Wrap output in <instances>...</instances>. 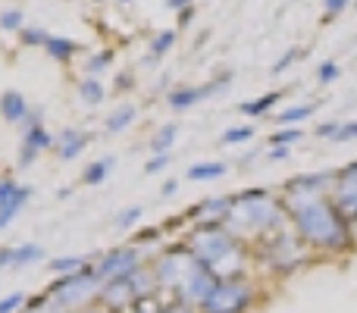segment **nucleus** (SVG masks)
Here are the masks:
<instances>
[{
  "label": "nucleus",
  "mask_w": 357,
  "mask_h": 313,
  "mask_svg": "<svg viewBox=\"0 0 357 313\" xmlns=\"http://www.w3.org/2000/svg\"><path fill=\"white\" fill-rule=\"evenodd\" d=\"M282 207L289 216V226L310 251L342 254L351 251V229L339 213L329 194H301V191H282Z\"/></svg>",
  "instance_id": "obj_1"
},
{
  "label": "nucleus",
  "mask_w": 357,
  "mask_h": 313,
  "mask_svg": "<svg viewBox=\"0 0 357 313\" xmlns=\"http://www.w3.org/2000/svg\"><path fill=\"white\" fill-rule=\"evenodd\" d=\"M191 257L216 273V279H248V245L226 229V222H195L185 235Z\"/></svg>",
  "instance_id": "obj_2"
},
{
  "label": "nucleus",
  "mask_w": 357,
  "mask_h": 313,
  "mask_svg": "<svg viewBox=\"0 0 357 313\" xmlns=\"http://www.w3.org/2000/svg\"><path fill=\"white\" fill-rule=\"evenodd\" d=\"M226 229L232 235H238L245 245L282 232V229H289L282 197H276L266 188L238 191V194H232V210L226 216Z\"/></svg>",
  "instance_id": "obj_3"
},
{
  "label": "nucleus",
  "mask_w": 357,
  "mask_h": 313,
  "mask_svg": "<svg viewBox=\"0 0 357 313\" xmlns=\"http://www.w3.org/2000/svg\"><path fill=\"white\" fill-rule=\"evenodd\" d=\"M100 279L94 273V264L82 266L79 273H69V276H56L47 285V313H75L98 304L100 295Z\"/></svg>",
  "instance_id": "obj_4"
},
{
  "label": "nucleus",
  "mask_w": 357,
  "mask_h": 313,
  "mask_svg": "<svg viewBox=\"0 0 357 313\" xmlns=\"http://www.w3.org/2000/svg\"><path fill=\"white\" fill-rule=\"evenodd\" d=\"M310 247L298 238L291 229H282L276 235H266V238L254 241V257L266 266L276 276H295L298 270L310 264Z\"/></svg>",
  "instance_id": "obj_5"
},
{
  "label": "nucleus",
  "mask_w": 357,
  "mask_h": 313,
  "mask_svg": "<svg viewBox=\"0 0 357 313\" xmlns=\"http://www.w3.org/2000/svg\"><path fill=\"white\" fill-rule=\"evenodd\" d=\"M257 301V291L248 279H220L213 285L204 304L197 310L201 313H248Z\"/></svg>",
  "instance_id": "obj_6"
},
{
  "label": "nucleus",
  "mask_w": 357,
  "mask_h": 313,
  "mask_svg": "<svg viewBox=\"0 0 357 313\" xmlns=\"http://www.w3.org/2000/svg\"><path fill=\"white\" fill-rule=\"evenodd\" d=\"M191 260H195V257H191V251H188V245H185V241L167 245L154 260H151V270H154L160 291L169 289L176 295V289H178V282H182V276H185V270H188Z\"/></svg>",
  "instance_id": "obj_7"
},
{
  "label": "nucleus",
  "mask_w": 357,
  "mask_h": 313,
  "mask_svg": "<svg viewBox=\"0 0 357 313\" xmlns=\"http://www.w3.org/2000/svg\"><path fill=\"white\" fill-rule=\"evenodd\" d=\"M142 264H148L142 247L126 245V247H110L94 260V273L100 282H116V279H129Z\"/></svg>",
  "instance_id": "obj_8"
},
{
  "label": "nucleus",
  "mask_w": 357,
  "mask_h": 313,
  "mask_svg": "<svg viewBox=\"0 0 357 313\" xmlns=\"http://www.w3.org/2000/svg\"><path fill=\"white\" fill-rule=\"evenodd\" d=\"M54 138L56 135H50L47 125H44V110L35 107L22 125V144H19V160H16L19 169H29L44 151H54Z\"/></svg>",
  "instance_id": "obj_9"
},
{
  "label": "nucleus",
  "mask_w": 357,
  "mask_h": 313,
  "mask_svg": "<svg viewBox=\"0 0 357 313\" xmlns=\"http://www.w3.org/2000/svg\"><path fill=\"white\" fill-rule=\"evenodd\" d=\"M229 85H232V72H220V75H213L210 82H204V85L169 88L167 104L173 107V110H191V107H197L201 100H210V98H216V94H222Z\"/></svg>",
  "instance_id": "obj_10"
},
{
  "label": "nucleus",
  "mask_w": 357,
  "mask_h": 313,
  "mask_svg": "<svg viewBox=\"0 0 357 313\" xmlns=\"http://www.w3.org/2000/svg\"><path fill=\"white\" fill-rule=\"evenodd\" d=\"M216 282H220V279H216L213 270H207L204 264L191 260L188 270H185V276H182V282H178V289H176V298H182V301H188V304H195V307H201L204 298L213 291Z\"/></svg>",
  "instance_id": "obj_11"
},
{
  "label": "nucleus",
  "mask_w": 357,
  "mask_h": 313,
  "mask_svg": "<svg viewBox=\"0 0 357 313\" xmlns=\"http://www.w3.org/2000/svg\"><path fill=\"white\" fill-rule=\"evenodd\" d=\"M335 178L339 172L323 169V172H301V176H291L282 185V191H301V194H333Z\"/></svg>",
  "instance_id": "obj_12"
},
{
  "label": "nucleus",
  "mask_w": 357,
  "mask_h": 313,
  "mask_svg": "<svg viewBox=\"0 0 357 313\" xmlns=\"http://www.w3.org/2000/svg\"><path fill=\"white\" fill-rule=\"evenodd\" d=\"M98 304L107 313H123V310H129L132 304H138V298H135V291H132L129 279H116V282H104V285H100Z\"/></svg>",
  "instance_id": "obj_13"
},
{
  "label": "nucleus",
  "mask_w": 357,
  "mask_h": 313,
  "mask_svg": "<svg viewBox=\"0 0 357 313\" xmlns=\"http://www.w3.org/2000/svg\"><path fill=\"white\" fill-rule=\"evenodd\" d=\"M229 210H232V194H220V197H204L201 204L185 210V220L195 222H226Z\"/></svg>",
  "instance_id": "obj_14"
},
{
  "label": "nucleus",
  "mask_w": 357,
  "mask_h": 313,
  "mask_svg": "<svg viewBox=\"0 0 357 313\" xmlns=\"http://www.w3.org/2000/svg\"><path fill=\"white\" fill-rule=\"evenodd\" d=\"M91 144V132L85 129H75V125H66V129H60V135L54 138V151L60 160H75L82 157V151Z\"/></svg>",
  "instance_id": "obj_15"
},
{
  "label": "nucleus",
  "mask_w": 357,
  "mask_h": 313,
  "mask_svg": "<svg viewBox=\"0 0 357 313\" xmlns=\"http://www.w3.org/2000/svg\"><path fill=\"white\" fill-rule=\"evenodd\" d=\"M29 113H31L29 100H25L19 91H3L0 94V116H3L10 125H25Z\"/></svg>",
  "instance_id": "obj_16"
},
{
  "label": "nucleus",
  "mask_w": 357,
  "mask_h": 313,
  "mask_svg": "<svg viewBox=\"0 0 357 313\" xmlns=\"http://www.w3.org/2000/svg\"><path fill=\"white\" fill-rule=\"evenodd\" d=\"M282 98H285L282 91H266V94H260V98H254V100H241V104L235 107V110H238L241 116L260 119V116H266V113H270Z\"/></svg>",
  "instance_id": "obj_17"
},
{
  "label": "nucleus",
  "mask_w": 357,
  "mask_h": 313,
  "mask_svg": "<svg viewBox=\"0 0 357 313\" xmlns=\"http://www.w3.org/2000/svg\"><path fill=\"white\" fill-rule=\"evenodd\" d=\"M29 197H31V188H29V185H19L16 194H13L10 201L0 204V232H3V229L10 226V222L16 220L19 213H22V207L29 204Z\"/></svg>",
  "instance_id": "obj_18"
},
{
  "label": "nucleus",
  "mask_w": 357,
  "mask_h": 313,
  "mask_svg": "<svg viewBox=\"0 0 357 313\" xmlns=\"http://www.w3.org/2000/svg\"><path fill=\"white\" fill-rule=\"evenodd\" d=\"M44 54H47L50 60H56V63H69L75 54H79V44H75L73 38H66V35H50L47 44H44Z\"/></svg>",
  "instance_id": "obj_19"
},
{
  "label": "nucleus",
  "mask_w": 357,
  "mask_h": 313,
  "mask_svg": "<svg viewBox=\"0 0 357 313\" xmlns=\"http://www.w3.org/2000/svg\"><path fill=\"white\" fill-rule=\"evenodd\" d=\"M138 119V107L135 104H119L116 110L107 116V123H104V129H107V135H119V132H126L132 123Z\"/></svg>",
  "instance_id": "obj_20"
},
{
  "label": "nucleus",
  "mask_w": 357,
  "mask_h": 313,
  "mask_svg": "<svg viewBox=\"0 0 357 313\" xmlns=\"http://www.w3.org/2000/svg\"><path fill=\"white\" fill-rule=\"evenodd\" d=\"M229 172V166L222 160H201V163L188 166V178L191 182H213V178H222Z\"/></svg>",
  "instance_id": "obj_21"
},
{
  "label": "nucleus",
  "mask_w": 357,
  "mask_h": 313,
  "mask_svg": "<svg viewBox=\"0 0 357 313\" xmlns=\"http://www.w3.org/2000/svg\"><path fill=\"white\" fill-rule=\"evenodd\" d=\"M176 138H178V123L160 125V129L151 135L148 151H151V154H169V151H173V144H176Z\"/></svg>",
  "instance_id": "obj_22"
},
{
  "label": "nucleus",
  "mask_w": 357,
  "mask_h": 313,
  "mask_svg": "<svg viewBox=\"0 0 357 313\" xmlns=\"http://www.w3.org/2000/svg\"><path fill=\"white\" fill-rule=\"evenodd\" d=\"M320 104L323 100H310V104H291V107H285L282 113L276 116V123L279 125H298V123H304V119H310L317 110H320Z\"/></svg>",
  "instance_id": "obj_23"
},
{
  "label": "nucleus",
  "mask_w": 357,
  "mask_h": 313,
  "mask_svg": "<svg viewBox=\"0 0 357 313\" xmlns=\"http://www.w3.org/2000/svg\"><path fill=\"white\" fill-rule=\"evenodd\" d=\"M173 44H176V29H163V31H157L154 38H151V44H148V56H144V63H157V60H163V56L173 50Z\"/></svg>",
  "instance_id": "obj_24"
},
{
  "label": "nucleus",
  "mask_w": 357,
  "mask_h": 313,
  "mask_svg": "<svg viewBox=\"0 0 357 313\" xmlns=\"http://www.w3.org/2000/svg\"><path fill=\"white\" fill-rule=\"evenodd\" d=\"M107 98V88L100 79H91V75H85V79L79 82V100L85 107H100Z\"/></svg>",
  "instance_id": "obj_25"
},
{
  "label": "nucleus",
  "mask_w": 357,
  "mask_h": 313,
  "mask_svg": "<svg viewBox=\"0 0 357 313\" xmlns=\"http://www.w3.org/2000/svg\"><path fill=\"white\" fill-rule=\"evenodd\" d=\"M113 166H116V157H100V160H94V163H88L85 172H82V185L107 182V176L113 172Z\"/></svg>",
  "instance_id": "obj_26"
},
{
  "label": "nucleus",
  "mask_w": 357,
  "mask_h": 313,
  "mask_svg": "<svg viewBox=\"0 0 357 313\" xmlns=\"http://www.w3.org/2000/svg\"><path fill=\"white\" fill-rule=\"evenodd\" d=\"M38 260H44V247L35 245V241L13 247V270H19V266H31V264H38Z\"/></svg>",
  "instance_id": "obj_27"
},
{
  "label": "nucleus",
  "mask_w": 357,
  "mask_h": 313,
  "mask_svg": "<svg viewBox=\"0 0 357 313\" xmlns=\"http://www.w3.org/2000/svg\"><path fill=\"white\" fill-rule=\"evenodd\" d=\"M113 66V50H94L91 56H88L85 63V75H91V79H100V75L107 72V69Z\"/></svg>",
  "instance_id": "obj_28"
},
{
  "label": "nucleus",
  "mask_w": 357,
  "mask_h": 313,
  "mask_svg": "<svg viewBox=\"0 0 357 313\" xmlns=\"http://www.w3.org/2000/svg\"><path fill=\"white\" fill-rule=\"evenodd\" d=\"M47 266L56 273V276H69V273H79L82 266H88V260L75 257V254H63V257H50Z\"/></svg>",
  "instance_id": "obj_29"
},
{
  "label": "nucleus",
  "mask_w": 357,
  "mask_h": 313,
  "mask_svg": "<svg viewBox=\"0 0 357 313\" xmlns=\"http://www.w3.org/2000/svg\"><path fill=\"white\" fill-rule=\"evenodd\" d=\"M301 138H304V129H298V125H282L279 132L270 135V148H291V144H298Z\"/></svg>",
  "instance_id": "obj_30"
},
{
  "label": "nucleus",
  "mask_w": 357,
  "mask_h": 313,
  "mask_svg": "<svg viewBox=\"0 0 357 313\" xmlns=\"http://www.w3.org/2000/svg\"><path fill=\"white\" fill-rule=\"evenodd\" d=\"M47 38H50V31L44 29V25H25V29L19 31V41H22V47H41L44 50Z\"/></svg>",
  "instance_id": "obj_31"
},
{
  "label": "nucleus",
  "mask_w": 357,
  "mask_h": 313,
  "mask_svg": "<svg viewBox=\"0 0 357 313\" xmlns=\"http://www.w3.org/2000/svg\"><path fill=\"white\" fill-rule=\"evenodd\" d=\"M254 135H257V129H254V125H229V129L222 132L220 142L232 148V144H245V142H251Z\"/></svg>",
  "instance_id": "obj_32"
},
{
  "label": "nucleus",
  "mask_w": 357,
  "mask_h": 313,
  "mask_svg": "<svg viewBox=\"0 0 357 313\" xmlns=\"http://www.w3.org/2000/svg\"><path fill=\"white\" fill-rule=\"evenodd\" d=\"M142 216H144V207H142V204H132V207L119 210L116 220H113V226H116V229H132V226H138V222H142Z\"/></svg>",
  "instance_id": "obj_33"
},
{
  "label": "nucleus",
  "mask_w": 357,
  "mask_h": 313,
  "mask_svg": "<svg viewBox=\"0 0 357 313\" xmlns=\"http://www.w3.org/2000/svg\"><path fill=\"white\" fill-rule=\"evenodd\" d=\"M304 54H307V50H304V47H289V50H285L282 56H279L276 63H273V75H285V72H289L291 66H295L298 60H301Z\"/></svg>",
  "instance_id": "obj_34"
},
{
  "label": "nucleus",
  "mask_w": 357,
  "mask_h": 313,
  "mask_svg": "<svg viewBox=\"0 0 357 313\" xmlns=\"http://www.w3.org/2000/svg\"><path fill=\"white\" fill-rule=\"evenodd\" d=\"M0 29H3V31H22V29H25V16H22V10L10 6V10L0 13Z\"/></svg>",
  "instance_id": "obj_35"
},
{
  "label": "nucleus",
  "mask_w": 357,
  "mask_h": 313,
  "mask_svg": "<svg viewBox=\"0 0 357 313\" xmlns=\"http://www.w3.org/2000/svg\"><path fill=\"white\" fill-rule=\"evenodd\" d=\"M339 75H342V66L335 60H323L320 66H317V82H320V85H333Z\"/></svg>",
  "instance_id": "obj_36"
},
{
  "label": "nucleus",
  "mask_w": 357,
  "mask_h": 313,
  "mask_svg": "<svg viewBox=\"0 0 357 313\" xmlns=\"http://www.w3.org/2000/svg\"><path fill=\"white\" fill-rule=\"evenodd\" d=\"M157 313H201L195 307V304H188V301H182V298H169V301H160L157 304Z\"/></svg>",
  "instance_id": "obj_37"
},
{
  "label": "nucleus",
  "mask_w": 357,
  "mask_h": 313,
  "mask_svg": "<svg viewBox=\"0 0 357 313\" xmlns=\"http://www.w3.org/2000/svg\"><path fill=\"white\" fill-rule=\"evenodd\" d=\"M160 235H163V229H160V226H154V229H138V232L132 235V245L142 247V251H144V247L154 245V241L160 238Z\"/></svg>",
  "instance_id": "obj_38"
},
{
  "label": "nucleus",
  "mask_w": 357,
  "mask_h": 313,
  "mask_svg": "<svg viewBox=\"0 0 357 313\" xmlns=\"http://www.w3.org/2000/svg\"><path fill=\"white\" fill-rule=\"evenodd\" d=\"M173 163V154H151L148 163H144V172L148 176H157V172H167V166Z\"/></svg>",
  "instance_id": "obj_39"
},
{
  "label": "nucleus",
  "mask_w": 357,
  "mask_h": 313,
  "mask_svg": "<svg viewBox=\"0 0 357 313\" xmlns=\"http://www.w3.org/2000/svg\"><path fill=\"white\" fill-rule=\"evenodd\" d=\"M25 301H29V298H25L22 291H13V295H6L3 301H0V313H19V310H25Z\"/></svg>",
  "instance_id": "obj_40"
},
{
  "label": "nucleus",
  "mask_w": 357,
  "mask_h": 313,
  "mask_svg": "<svg viewBox=\"0 0 357 313\" xmlns=\"http://www.w3.org/2000/svg\"><path fill=\"white\" fill-rule=\"evenodd\" d=\"M335 144H348V142H357V119H348V123H342V129L335 132L333 138Z\"/></svg>",
  "instance_id": "obj_41"
},
{
  "label": "nucleus",
  "mask_w": 357,
  "mask_h": 313,
  "mask_svg": "<svg viewBox=\"0 0 357 313\" xmlns=\"http://www.w3.org/2000/svg\"><path fill=\"white\" fill-rule=\"evenodd\" d=\"M132 88H135V75H132L129 69L113 75V91H116V94H126V91H132Z\"/></svg>",
  "instance_id": "obj_42"
},
{
  "label": "nucleus",
  "mask_w": 357,
  "mask_h": 313,
  "mask_svg": "<svg viewBox=\"0 0 357 313\" xmlns=\"http://www.w3.org/2000/svg\"><path fill=\"white\" fill-rule=\"evenodd\" d=\"M339 129H342L339 119H326V123H320V125L314 129V135H317V138H326V142H333L335 132H339Z\"/></svg>",
  "instance_id": "obj_43"
},
{
  "label": "nucleus",
  "mask_w": 357,
  "mask_h": 313,
  "mask_svg": "<svg viewBox=\"0 0 357 313\" xmlns=\"http://www.w3.org/2000/svg\"><path fill=\"white\" fill-rule=\"evenodd\" d=\"M348 3H351V0H323V16L326 19L342 16V13L348 10Z\"/></svg>",
  "instance_id": "obj_44"
},
{
  "label": "nucleus",
  "mask_w": 357,
  "mask_h": 313,
  "mask_svg": "<svg viewBox=\"0 0 357 313\" xmlns=\"http://www.w3.org/2000/svg\"><path fill=\"white\" fill-rule=\"evenodd\" d=\"M19 191V182H16V176H3L0 178V204L3 201H10L13 194Z\"/></svg>",
  "instance_id": "obj_45"
},
{
  "label": "nucleus",
  "mask_w": 357,
  "mask_h": 313,
  "mask_svg": "<svg viewBox=\"0 0 357 313\" xmlns=\"http://www.w3.org/2000/svg\"><path fill=\"white\" fill-rule=\"evenodd\" d=\"M38 310H47V291H44V295H35V298H29V301H25V313H38Z\"/></svg>",
  "instance_id": "obj_46"
},
{
  "label": "nucleus",
  "mask_w": 357,
  "mask_h": 313,
  "mask_svg": "<svg viewBox=\"0 0 357 313\" xmlns=\"http://www.w3.org/2000/svg\"><path fill=\"white\" fill-rule=\"evenodd\" d=\"M264 157H266V163H282V160L291 157V148H270V151H264Z\"/></svg>",
  "instance_id": "obj_47"
},
{
  "label": "nucleus",
  "mask_w": 357,
  "mask_h": 313,
  "mask_svg": "<svg viewBox=\"0 0 357 313\" xmlns=\"http://www.w3.org/2000/svg\"><path fill=\"white\" fill-rule=\"evenodd\" d=\"M195 22V6H185L182 13H176V29H191Z\"/></svg>",
  "instance_id": "obj_48"
},
{
  "label": "nucleus",
  "mask_w": 357,
  "mask_h": 313,
  "mask_svg": "<svg viewBox=\"0 0 357 313\" xmlns=\"http://www.w3.org/2000/svg\"><path fill=\"white\" fill-rule=\"evenodd\" d=\"M157 304L160 301H138V304H132V307L123 310V313H157Z\"/></svg>",
  "instance_id": "obj_49"
},
{
  "label": "nucleus",
  "mask_w": 357,
  "mask_h": 313,
  "mask_svg": "<svg viewBox=\"0 0 357 313\" xmlns=\"http://www.w3.org/2000/svg\"><path fill=\"white\" fill-rule=\"evenodd\" d=\"M0 270H13V247H0Z\"/></svg>",
  "instance_id": "obj_50"
},
{
  "label": "nucleus",
  "mask_w": 357,
  "mask_h": 313,
  "mask_svg": "<svg viewBox=\"0 0 357 313\" xmlns=\"http://www.w3.org/2000/svg\"><path fill=\"white\" fill-rule=\"evenodd\" d=\"M167 3V10H173V13H182L185 6H195V0H163Z\"/></svg>",
  "instance_id": "obj_51"
},
{
  "label": "nucleus",
  "mask_w": 357,
  "mask_h": 313,
  "mask_svg": "<svg viewBox=\"0 0 357 313\" xmlns=\"http://www.w3.org/2000/svg\"><path fill=\"white\" fill-rule=\"evenodd\" d=\"M176 191H178V182H176V178H167V182L160 185V194H163V197H173Z\"/></svg>",
  "instance_id": "obj_52"
},
{
  "label": "nucleus",
  "mask_w": 357,
  "mask_h": 313,
  "mask_svg": "<svg viewBox=\"0 0 357 313\" xmlns=\"http://www.w3.org/2000/svg\"><path fill=\"white\" fill-rule=\"evenodd\" d=\"M257 157H260L257 151H248L245 157H238V166H251V163H254V160H257Z\"/></svg>",
  "instance_id": "obj_53"
},
{
  "label": "nucleus",
  "mask_w": 357,
  "mask_h": 313,
  "mask_svg": "<svg viewBox=\"0 0 357 313\" xmlns=\"http://www.w3.org/2000/svg\"><path fill=\"white\" fill-rule=\"evenodd\" d=\"M348 229H351V241H354V247H357V216H354V220H348Z\"/></svg>",
  "instance_id": "obj_54"
},
{
  "label": "nucleus",
  "mask_w": 357,
  "mask_h": 313,
  "mask_svg": "<svg viewBox=\"0 0 357 313\" xmlns=\"http://www.w3.org/2000/svg\"><path fill=\"white\" fill-rule=\"evenodd\" d=\"M116 3H119V6H132V0H116Z\"/></svg>",
  "instance_id": "obj_55"
},
{
  "label": "nucleus",
  "mask_w": 357,
  "mask_h": 313,
  "mask_svg": "<svg viewBox=\"0 0 357 313\" xmlns=\"http://www.w3.org/2000/svg\"><path fill=\"white\" fill-rule=\"evenodd\" d=\"M94 3H100V0H94Z\"/></svg>",
  "instance_id": "obj_56"
}]
</instances>
